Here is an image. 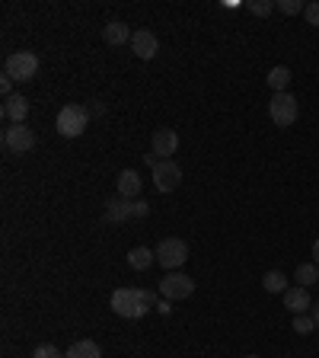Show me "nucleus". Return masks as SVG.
<instances>
[{"instance_id": "obj_1", "label": "nucleus", "mask_w": 319, "mask_h": 358, "mask_svg": "<svg viewBox=\"0 0 319 358\" xmlns=\"http://www.w3.org/2000/svg\"><path fill=\"white\" fill-rule=\"evenodd\" d=\"M154 304H156V294L144 288H119L112 291V301H109L112 310L119 317H125V320H141Z\"/></svg>"}, {"instance_id": "obj_2", "label": "nucleus", "mask_w": 319, "mask_h": 358, "mask_svg": "<svg viewBox=\"0 0 319 358\" xmlns=\"http://www.w3.org/2000/svg\"><path fill=\"white\" fill-rule=\"evenodd\" d=\"M150 215V205L144 199H109L105 201V211H103V221L105 224H125L131 217H147Z\"/></svg>"}, {"instance_id": "obj_3", "label": "nucleus", "mask_w": 319, "mask_h": 358, "mask_svg": "<svg viewBox=\"0 0 319 358\" xmlns=\"http://www.w3.org/2000/svg\"><path fill=\"white\" fill-rule=\"evenodd\" d=\"M3 74L13 83H29L38 74V55L36 52H13L3 61Z\"/></svg>"}, {"instance_id": "obj_4", "label": "nucleus", "mask_w": 319, "mask_h": 358, "mask_svg": "<svg viewBox=\"0 0 319 358\" xmlns=\"http://www.w3.org/2000/svg\"><path fill=\"white\" fill-rule=\"evenodd\" d=\"M156 262L166 268V272H179V268L186 266L188 259V243L179 237H163L160 243H156Z\"/></svg>"}, {"instance_id": "obj_5", "label": "nucleus", "mask_w": 319, "mask_h": 358, "mask_svg": "<svg viewBox=\"0 0 319 358\" xmlns=\"http://www.w3.org/2000/svg\"><path fill=\"white\" fill-rule=\"evenodd\" d=\"M89 125V109H83V106H64V109L58 112V122H54V128H58L61 138H80L83 131H87Z\"/></svg>"}, {"instance_id": "obj_6", "label": "nucleus", "mask_w": 319, "mask_h": 358, "mask_svg": "<svg viewBox=\"0 0 319 358\" xmlns=\"http://www.w3.org/2000/svg\"><path fill=\"white\" fill-rule=\"evenodd\" d=\"M268 115H272V122H275L278 128H290L300 115L297 96H294V93H275L272 103H268Z\"/></svg>"}, {"instance_id": "obj_7", "label": "nucleus", "mask_w": 319, "mask_h": 358, "mask_svg": "<svg viewBox=\"0 0 319 358\" xmlns=\"http://www.w3.org/2000/svg\"><path fill=\"white\" fill-rule=\"evenodd\" d=\"M160 294L163 301H186L195 294V282L186 272H166V278L160 282Z\"/></svg>"}, {"instance_id": "obj_8", "label": "nucleus", "mask_w": 319, "mask_h": 358, "mask_svg": "<svg viewBox=\"0 0 319 358\" xmlns=\"http://www.w3.org/2000/svg\"><path fill=\"white\" fill-rule=\"evenodd\" d=\"M150 173H154L156 192H172V189H179V182H182V166H179L176 160H156V166Z\"/></svg>"}, {"instance_id": "obj_9", "label": "nucleus", "mask_w": 319, "mask_h": 358, "mask_svg": "<svg viewBox=\"0 0 319 358\" xmlns=\"http://www.w3.org/2000/svg\"><path fill=\"white\" fill-rule=\"evenodd\" d=\"M3 148H7L10 154H29V150L36 148V131L26 125L3 128Z\"/></svg>"}, {"instance_id": "obj_10", "label": "nucleus", "mask_w": 319, "mask_h": 358, "mask_svg": "<svg viewBox=\"0 0 319 358\" xmlns=\"http://www.w3.org/2000/svg\"><path fill=\"white\" fill-rule=\"evenodd\" d=\"M179 150V134L172 128H156L150 138V154H156L160 160H172V154Z\"/></svg>"}, {"instance_id": "obj_11", "label": "nucleus", "mask_w": 319, "mask_h": 358, "mask_svg": "<svg viewBox=\"0 0 319 358\" xmlns=\"http://www.w3.org/2000/svg\"><path fill=\"white\" fill-rule=\"evenodd\" d=\"M131 52L138 55L141 61H150V58H156V52H160V42H156V36L150 29H134Z\"/></svg>"}, {"instance_id": "obj_12", "label": "nucleus", "mask_w": 319, "mask_h": 358, "mask_svg": "<svg viewBox=\"0 0 319 358\" xmlns=\"http://www.w3.org/2000/svg\"><path fill=\"white\" fill-rule=\"evenodd\" d=\"M3 119L10 125H26V119H29V99L22 96V93H13L10 99H3Z\"/></svg>"}, {"instance_id": "obj_13", "label": "nucleus", "mask_w": 319, "mask_h": 358, "mask_svg": "<svg viewBox=\"0 0 319 358\" xmlns=\"http://www.w3.org/2000/svg\"><path fill=\"white\" fill-rule=\"evenodd\" d=\"M284 307H288V310L294 313V317H297V313H310V307H313L310 291L300 288V285L288 288V291H284Z\"/></svg>"}, {"instance_id": "obj_14", "label": "nucleus", "mask_w": 319, "mask_h": 358, "mask_svg": "<svg viewBox=\"0 0 319 358\" xmlns=\"http://www.w3.org/2000/svg\"><path fill=\"white\" fill-rule=\"evenodd\" d=\"M141 189H144V179H141V173L138 170H121L119 173V195L121 199H138L141 195Z\"/></svg>"}, {"instance_id": "obj_15", "label": "nucleus", "mask_w": 319, "mask_h": 358, "mask_svg": "<svg viewBox=\"0 0 319 358\" xmlns=\"http://www.w3.org/2000/svg\"><path fill=\"white\" fill-rule=\"evenodd\" d=\"M131 36L134 32L128 29V22H109V26H103V38H105V45H115V48H119V45H131Z\"/></svg>"}, {"instance_id": "obj_16", "label": "nucleus", "mask_w": 319, "mask_h": 358, "mask_svg": "<svg viewBox=\"0 0 319 358\" xmlns=\"http://www.w3.org/2000/svg\"><path fill=\"white\" fill-rule=\"evenodd\" d=\"M154 262H156V253L150 246H134V250H128V266L138 268V272H147Z\"/></svg>"}, {"instance_id": "obj_17", "label": "nucleus", "mask_w": 319, "mask_h": 358, "mask_svg": "<svg viewBox=\"0 0 319 358\" xmlns=\"http://www.w3.org/2000/svg\"><path fill=\"white\" fill-rule=\"evenodd\" d=\"M268 87H272V93H288V87H290V80H294V77H290V67H284V64H278V67H272V71H268Z\"/></svg>"}, {"instance_id": "obj_18", "label": "nucleus", "mask_w": 319, "mask_h": 358, "mask_svg": "<svg viewBox=\"0 0 319 358\" xmlns=\"http://www.w3.org/2000/svg\"><path fill=\"white\" fill-rule=\"evenodd\" d=\"M64 358H103V349H99L93 339H77V343L64 352Z\"/></svg>"}, {"instance_id": "obj_19", "label": "nucleus", "mask_w": 319, "mask_h": 358, "mask_svg": "<svg viewBox=\"0 0 319 358\" xmlns=\"http://www.w3.org/2000/svg\"><path fill=\"white\" fill-rule=\"evenodd\" d=\"M262 288H265L268 294H284L290 285H288V275H284V272L272 268V272H265V275H262Z\"/></svg>"}, {"instance_id": "obj_20", "label": "nucleus", "mask_w": 319, "mask_h": 358, "mask_svg": "<svg viewBox=\"0 0 319 358\" xmlns=\"http://www.w3.org/2000/svg\"><path fill=\"white\" fill-rule=\"evenodd\" d=\"M300 288H310V285H319V266L316 262H300L297 272H294Z\"/></svg>"}, {"instance_id": "obj_21", "label": "nucleus", "mask_w": 319, "mask_h": 358, "mask_svg": "<svg viewBox=\"0 0 319 358\" xmlns=\"http://www.w3.org/2000/svg\"><path fill=\"white\" fill-rule=\"evenodd\" d=\"M313 329H316V320H313L310 313H297V317H294V333L306 336V333H313Z\"/></svg>"}, {"instance_id": "obj_22", "label": "nucleus", "mask_w": 319, "mask_h": 358, "mask_svg": "<svg viewBox=\"0 0 319 358\" xmlns=\"http://www.w3.org/2000/svg\"><path fill=\"white\" fill-rule=\"evenodd\" d=\"M275 7H278V0H249V13H255V16H268Z\"/></svg>"}, {"instance_id": "obj_23", "label": "nucleus", "mask_w": 319, "mask_h": 358, "mask_svg": "<svg viewBox=\"0 0 319 358\" xmlns=\"http://www.w3.org/2000/svg\"><path fill=\"white\" fill-rule=\"evenodd\" d=\"M32 358H64L58 352V345H52V343H42V345H36V352H32Z\"/></svg>"}, {"instance_id": "obj_24", "label": "nucleus", "mask_w": 319, "mask_h": 358, "mask_svg": "<svg viewBox=\"0 0 319 358\" xmlns=\"http://www.w3.org/2000/svg\"><path fill=\"white\" fill-rule=\"evenodd\" d=\"M278 10L288 13V16H294V13H304L306 3H300V0H278Z\"/></svg>"}, {"instance_id": "obj_25", "label": "nucleus", "mask_w": 319, "mask_h": 358, "mask_svg": "<svg viewBox=\"0 0 319 358\" xmlns=\"http://www.w3.org/2000/svg\"><path fill=\"white\" fill-rule=\"evenodd\" d=\"M304 16H306V22H310V26H316V29H319V0H313V3H306Z\"/></svg>"}, {"instance_id": "obj_26", "label": "nucleus", "mask_w": 319, "mask_h": 358, "mask_svg": "<svg viewBox=\"0 0 319 358\" xmlns=\"http://www.w3.org/2000/svg\"><path fill=\"white\" fill-rule=\"evenodd\" d=\"M89 112H93V115H103V112H105V106L99 103V99H93V106H89Z\"/></svg>"}, {"instance_id": "obj_27", "label": "nucleus", "mask_w": 319, "mask_h": 358, "mask_svg": "<svg viewBox=\"0 0 319 358\" xmlns=\"http://www.w3.org/2000/svg\"><path fill=\"white\" fill-rule=\"evenodd\" d=\"M310 317L316 320V327H319V304H313V307H310Z\"/></svg>"}, {"instance_id": "obj_28", "label": "nucleus", "mask_w": 319, "mask_h": 358, "mask_svg": "<svg viewBox=\"0 0 319 358\" xmlns=\"http://www.w3.org/2000/svg\"><path fill=\"white\" fill-rule=\"evenodd\" d=\"M313 262H316V266H319V240H316V243H313Z\"/></svg>"}, {"instance_id": "obj_29", "label": "nucleus", "mask_w": 319, "mask_h": 358, "mask_svg": "<svg viewBox=\"0 0 319 358\" xmlns=\"http://www.w3.org/2000/svg\"><path fill=\"white\" fill-rule=\"evenodd\" d=\"M246 358H259V355H246Z\"/></svg>"}]
</instances>
